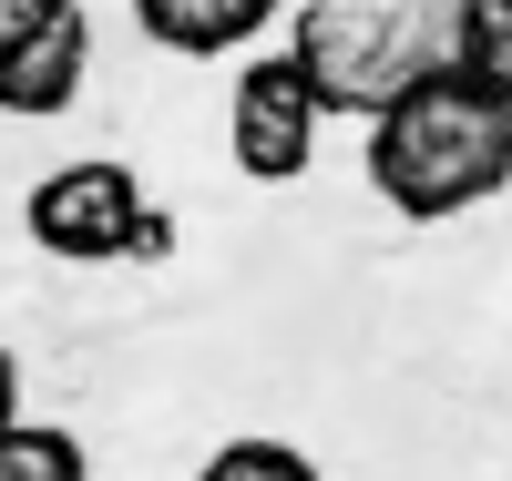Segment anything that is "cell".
I'll list each match as a JSON object with an SVG mask.
<instances>
[{
	"instance_id": "1",
	"label": "cell",
	"mask_w": 512,
	"mask_h": 481,
	"mask_svg": "<svg viewBox=\"0 0 512 481\" xmlns=\"http://www.w3.org/2000/svg\"><path fill=\"white\" fill-rule=\"evenodd\" d=\"M369 185L410 226H451L512 185V103H492L482 82H461L451 62L420 82L410 103L369 123Z\"/></svg>"
},
{
	"instance_id": "2",
	"label": "cell",
	"mask_w": 512,
	"mask_h": 481,
	"mask_svg": "<svg viewBox=\"0 0 512 481\" xmlns=\"http://www.w3.org/2000/svg\"><path fill=\"white\" fill-rule=\"evenodd\" d=\"M287 62L308 72L318 113H349L369 134L390 103H410L441 72V21L420 0H297Z\"/></svg>"
},
{
	"instance_id": "3",
	"label": "cell",
	"mask_w": 512,
	"mask_h": 481,
	"mask_svg": "<svg viewBox=\"0 0 512 481\" xmlns=\"http://www.w3.org/2000/svg\"><path fill=\"white\" fill-rule=\"evenodd\" d=\"M21 226L41 256H62V267H103V256H164V215L144 205L134 164L113 154H82V164H52L41 185L21 195Z\"/></svg>"
},
{
	"instance_id": "4",
	"label": "cell",
	"mask_w": 512,
	"mask_h": 481,
	"mask_svg": "<svg viewBox=\"0 0 512 481\" xmlns=\"http://www.w3.org/2000/svg\"><path fill=\"white\" fill-rule=\"evenodd\" d=\"M82 72H93L82 0H0V113L52 123L82 103Z\"/></svg>"
},
{
	"instance_id": "5",
	"label": "cell",
	"mask_w": 512,
	"mask_h": 481,
	"mask_svg": "<svg viewBox=\"0 0 512 481\" xmlns=\"http://www.w3.org/2000/svg\"><path fill=\"white\" fill-rule=\"evenodd\" d=\"M318 93L308 72H297L287 52L246 62L236 93H226V144H236V174H256V185H297V174L318 164Z\"/></svg>"
},
{
	"instance_id": "6",
	"label": "cell",
	"mask_w": 512,
	"mask_h": 481,
	"mask_svg": "<svg viewBox=\"0 0 512 481\" xmlns=\"http://www.w3.org/2000/svg\"><path fill=\"white\" fill-rule=\"evenodd\" d=\"M287 0H134V31L154 52L175 62H216V52H246V41H267V21Z\"/></svg>"
},
{
	"instance_id": "7",
	"label": "cell",
	"mask_w": 512,
	"mask_h": 481,
	"mask_svg": "<svg viewBox=\"0 0 512 481\" xmlns=\"http://www.w3.org/2000/svg\"><path fill=\"white\" fill-rule=\"evenodd\" d=\"M441 62L461 82H482L492 103H512V0H451L441 11Z\"/></svg>"
},
{
	"instance_id": "8",
	"label": "cell",
	"mask_w": 512,
	"mask_h": 481,
	"mask_svg": "<svg viewBox=\"0 0 512 481\" xmlns=\"http://www.w3.org/2000/svg\"><path fill=\"white\" fill-rule=\"evenodd\" d=\"M0 481H93V451H82L62 420H21L11 441H0Z\"/></svg>"
},
{
	"instance_id": "9",
	"label": "cell",
	"mask_w": 512,
	"mask_h": 481,
	"mask_svg": "<svg viewBox=\"0 0 512 481\" xmlns=\"http://www.w3.org/2000/svg\"><path fill=\"white\" fill-rule=\"evenodd\" d=\"M195 481H318V461L297 451V441H267V430H246V441H216L205 451Z\"/></svg>"
},
{
	"instance_id": "10",
	"label": "cell",
	"mask_w": 512,
	"mask_h": 481,
	"mask_svg": "<svg viewBox=\"0 0 512 481\" xmlns=\"http://www.w3.org/2000/svg\"><path fill=\"white\" fill-rule=\"evenodd\" d=\"M11 430H21V359L0 348V441H11Z\"/></svg>"
}]
</instances>
